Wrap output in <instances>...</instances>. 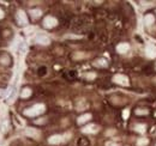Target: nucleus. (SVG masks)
I'll return each instance as SVG.
<instances>
[{
    "label": "nucleus",
    "instance_id": "obj_24",
    "mask_svg": "<svg viewBox=\"0 0 156 146\" xmlns=\"http://www.w3.org/2000/svg\"><path fill=\"white\" fill-rule=\"evenodd\" d=\"M107 146H119L118 144H115V143H108Z\"/></svg>",
    "mask_w": 156,
    "mask_h": 146
},
{
    "label": "nucleus",
    "instance_id": "obj_12",
    "mask_svg": "<svg viewBox=\"0 0 156 146\" xmlns=\"http://www.w3.org/2000/svg\"><path fill=\"white\" fill-rule=\"evenodd\" d=\"M11 64V58H10V55L8 54H2L1 56H0V65H2V66H8Z\"/></svg>",
    "mask_w": 156,
    "mask_h": 146
},
{
    "label": "nucleus",
    "instance_id": "obj_4",
    "mask_svg": "<svg viewBox=\"0 0 156 146\" xmlns=\"http://www.w3.org/2000/svg\"><path fill=\"white\" fill-rule=\"evenodd\" d=\"M113 81L115 84H119V85H123V86H127L130 83H128V78L124 75V74H115L113 77Z\"/></svg>",
    "mask_w": 156,
    "mask_h": 146
},
{
    "label": "nucleus",
    "instance_id": "obj_10",
    "mask_svg": "<svg viewBox=\"0 0 156 146\" xmlns=\"http://www.w3.org/2000/svg\"><path fill=\"white\" fill-rule=\"evenodd\" d=\"M90 120H91V114L85 113V114L81 115V116L77 119V123H78V125H84V123H87V122L90 121Z\"/></svg>",
    "mask_w": 156,
    "mask_h": 146
},
{
    "label": "nucleus",
    "instance_id": "obj_2",
    "mask_svg": "<svg viewBox=\"0 0 156 146\" xmlns=\"http://www.w3.org/2000/svg\"><path fill=\"white\" fill-rule=\"evenodd\" d=\"M16 22H17V24L18 25H21V27H25V25H28V23H29V21H28V16H27V13L23 11V10H18L17 12H16Z\"/></svg>",
    "mask_w": 156,
    "mask_h": 146
},
{
    "label": "nucleus",
    "instance_id": "obj_26",
    "mask_svg": "<svg viewBox=\"0 0 156 146\" xmlns=\"http://www.w3.org/2000/svg\"><path fill=\"white\" fill-rule=\"evenodd\" d=\"M1 95H2V90H0V96H1Z\"/></svg>",
    "mask_w": 156,
    "mask_h": 146
},
{
    "label": "nucleus",
    "instance_id": "obj_5",
    "mask_svg": "<svg viewBox=\"0 0 156 146\" xmlns=\"http://www.w3.org/2000/svg\"><path fill=\"white\" fill-rule=\"evenodd\" d=\"M24 133H25L27 137H30L32 139H40V137H41L40 131L36 129V128H34V127H27L25 131H24Z\"/></svg>",
    "mask_w": 156,
    "mask_h": 146
},
{
    "label": "nucleus",
    "instance_id": "obj_22",
    "mask_svg": "<svg viewBox=\"0 0 156 146\" xmlns=\"http://www.w3.org/2000/svg\"><path fill=\"white\" fill-rule=\"evenodd\" d=\"M143 6H154V2H145V1H142L141 2Z\"/></svg>",
    "mask_w": 156,
    "mask_h": 146
},
{
    "label": "nucleus",
    "instance_id": "obj_15",
    "mask_svg": "<svg viewBox=\"0 0 156 146\" xmlns=\"http://www.w3.org/2000/svg\"><path fill=\"white\" fill-rule=\"evenodd\" d=\"M154 22H155V17H154V14H147V16H145V18H144V23H145L147 25H151V24H154Z\"/></svg>",
    "mask_w": 156,
    "mask_h": 146
},
{
    "label": "nucleus",
    "instance_id": "obj_6",
    "mask_svg": "<svg viewBox=\"0 0 156 146\" xmlns=\"http://www.w3.org/2000/svg\"><path fill=\"white\" fill-rule=\"evenodd\" d=\"M35 42L37 44H41V46H48L51 43V38L45 34H38L35 36Z\"/></svg>",
    "mask_w": 156,
    "mask_h": 146
},
{
    "label": "nucleus",
    "instance_id": "obj_3",
    "mask_svg": "<svg viewBox=\"0 0 156 146\" xmlns=\"http://www.w3.org/2000/svg\"><path fill=\"white\" fill-rule=\"evenodd\" d=\"M42 24H43V27L46 29H53V28H55L58 25V19L55 17H53V16H46L43 22H42Z\"/></svg>",
    "mask_w": 156,
    "mask_h": 146
},
{
    "label": "nucleus",
    "instance_id": "obj_16",
    "mask_svg": "<svg viewBox=\"0 0 156 146\" xmlns=\"http://www.w3.org/2000/svg\"><path fill=\"white\" fill-rule=\"evenodd\" d=\"M94 65L95 66H97V67H107V61L105 60V59H97L95 62H94Z\"/></svg>",
    "mask_w": 156,
    "mask_h": 146
},
{
    "label": "nucleus",
    "instance_id": "obj_23",
    "mask_svg": "<svg viewBox=\"0 0 156 146\" xmlns=\"http://www.w3.org/2000/svg\"><path fill=\"white\" fill-rule=\"evenodd\" d=\"M5 17V12H4V10L0 7V19H2Z\"/></svg>",
    "mask_w": 156,
    "mask_h": 146
},
{
    "label": "nucleus",
    "instance_id": "obj_14",
    "mask_svg": "<svg viewBox=\"0 0 156 146\" xmlns=\"http://www.w3.org/2000/svg\"><path fill=\"white\" fill-rule=\"evenodd\" d=\"M31 94H32V91H31L30 87H23L22 91H21V97L22 98H29Z\"/></svg>",
    "mask_w": 156,
    "mask_h": 146
},
{
    "label": "nucleus",
    "instance_id": "obj_17",
    "mask_svg": "<svg viewBox=\"0 0 156 146\" xmlns=\"http://www.w3.org/2000/svg\"><path fill=\"white\" fill-rule=\"evenodd\" d=\"M87 55L83 53V52H77V53H75L73 54V59L75 60H79V59H84Z\"/></svg>",
    "mask_w": 156,
    "mask_h": 146
},
{
    "label": "nucleus",
    "instance_id": "obj_21",
    "mask_svg": "<svg viewBox=\"0 0 156 146\" xmlns=\"http://www.w3.org/2000/svg\"><path fill=\"white\" fill-rule=\"evenodd\" d=\"M136 114H137V115H145V114H148V110L138 109V110H136Z\"/></svg>",
    "mask_w": 156,
    "mask_h": 146
},
{
    "label": "nucleus",
    "instance_id": "obj_18",
    "mask_svg": "<svg viewBox=\"0 0 156 146\" xmlns=\"http://www.w3.org/2000/svg\"><path fill=\"white\" fill-rule=\"evenodd\" d=\"M134 128H136V131H137L138 133H144V132H145V128H147V127H145L144 125H137V126H136Z\"/></svg>",
    "mask_w": 156,
    "mask_h": 146
},
{
    "label": "nucleus",
    "instance_id": "obj_8",
    "mask_svg": "<svg viewBox=\"0 0 156 146\" xmlns=\"http://www.w3.org/2000/svg\"><path fill=\"white\" fill-rule=\"evenodd\" d=\"M145 55L149 59H155L156 58V47L154 44H148L145 47Z\"/></svg>",
    "mask_w": 156,
    "mask_h": 146
},
{
    "label": "nucleus",
    "instance_id": "obj_1",
    "mask_svg": "<svg viewBox=\"0 0 156 146\" xmlns=\"http://www.w3.org/2000/svg\"><path fill=\"white\" fill-rule=\"evenodd\" d=\"M46 110V106L42 104V103H36L34 104L30 108H27V109L23 111V114L25 116H29V117H35V116H38L41 114H43Z\"/></svg>",
    "mask_w": 156,
    "mask_h": 146
},
{
    "label": "nucleus",
    "instance_id": "obj_11",
    "mask_svg": "<svg viewBox=\"0 0 156 146\" xmlns=\"http://www.w3.org/2000/svg\"><path fill=\"white\" fill-rule=\"evenodd\" d=\"M128 49H130V44L128 43H119L118 46H117V52L118 53H120V54H125V53H127L128 52Z\"/></svg>",
    "mask_w": 156,
    "mask_h": 146
},
{
    "label": "nucleus",
    "instance_id": "obj_9",
    "mask_svg": "<svg viewBox=\"0 0 156 146\" xmlns=\"http://www.w3.org/2000/svg\"><path fill=\"white\" fill-rule=\"evenodd\" d=\"M62 141H64V138L60 134H54V135H51L48 138V143L51 145H58V144H60Z\"/></svg>",
    "mask_w": 156,
    "mask_h": 146
},
{
    "label": "nucleus",
    "instance_id": "obj_20",
    "mask_svg": "<svg viewBox=\"0 0 156 146\" xmlns=\"http://www.w3.org/2000/svg\"><path fill=\"white\" fill-rule=\"evenodd\" d=\"M85 78H87L88 80H93V79H95V78H96V74H95V73H93V72L87 73V74H85Z\"/></svg>",
    "mask_w": 156,
    "mask_h": 146
},
{
    "label": "nucleus",
    "instance_id": "obj_19",
    "mask_svg": "<svg viewBox=\"0 0 156 146\" xmlns=\"http://www.w3.org/2000/svg\"><path fill=\"white\" fill-rule=\"evenodd\" d=\"M148 139H145V138H142V139H139L138 141H137V146H147L148 145Z\"/></svg>",
    "mask_w": 156,
    "mask_h": 146
},
{
    "label": "nucleus",
    "instance_id": "obj_25",
    "mask_svg": "<svg viewBox=\"0 0 156 146\" xmlns=\"http://www.w3.org/2000/svg\"><path fill=\"white\" fill-rule=\"evenodd\" d=\"M127 115H128V110H125V111H124V117H125V119L127 117Z\"/></svg>",
    "mask_w": 156,
    "mask_h": 146
},
{
    "label": "nucleus",
    "instance_id": "obj_7",
    "mask_svg": "<svg viewBox=\"0 0 156 146\" xmlns=\"http://www.w3.org/2000/svg\"><path fill=\"white\" fill-rule=\"evenodd\" d=\"M98 129H100V127H98L97 125H95V123H89V125H87V126H84V127L82 128V132L85 133V134H95V133L98 132Z\"/></svg>",
    "mask_w": 156,
    "mask_h": 146
},
{
    "label": "nucleus",
    "instance_id": "obj_13",
    "mask_svg": "<svg viewBox=\"0 0 156 146\" xmlns=\"http://www.w3.org/2000/svg\"><path fill=\"white\" fill-rule=\"evenodd\" d=\"M29 14L31 16L32 19H38L42 16V11L40 8H32V10L29 11Z\"/></svg>",
    "mask_w": 156,
    "mask_h": 146
}]
</instances>
